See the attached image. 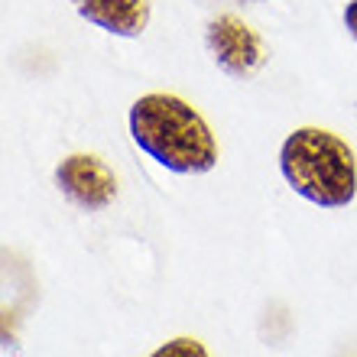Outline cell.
Instances as JSON below:
<instances>
[{
    "mask_svg": "<svg viewBox=\"0 0 357 357\" xmlns=\"http://www.w3.org/2000/svg\"><path fill=\"white\" fill-rule=\"evenodd\" d=\"M72 7L85 23L121 39H137L153 17L150 0H72Z\"/></svg>",
    "mask_w": 357,
    "mask_h": 357,
    "instance_id": "cell-5",
    "label": "cell"
},
{
    "mask_svg": "<svg viewBox=\"0 0 357 357\" xmlns=\"http://www.w3.org/2000/svg\"><path fill=\"white\" fill-rule=\"evenodd\" d=\"M250 3H266V0H250Z\"/></svg>",
    "mask_w": 357,
    "mask_h": 357,
    "instance_id": "cell-8",
    "label": "cell"
},
{
    "mask_svg": "<svg viewBox=\"0 0 357 357\" xmlns=\"http://www.w3.org/2000/svg\"><path fill=\"white\" fill-rule=\"evenodd\" d=\"M150 357H211V354H208V348L195 338H172V341H166L162 348L153 351Z\"/></svg>",
    "mask_w": 357,
    "mask_h": 357,
    "instance_id": "cell-6",
    "label": "cell"
},
{
    "mask_svg": "<svg viewBox=\"0 0 357 357\" xmlns=\"http://www.w3.org/2000/svg\"><path fill=\"white\" fill-rule=\"evenodd\" d=\"M205 49H208V56L215 59V66L225 75L237 78V82H247V78L260 75L264 66L270 62V49L260 39V33H254L234 13H218V17L208 20Z\"/></svg>",
    "mask_w": 357,
    "mask_h": 357,
    "instance_id": "cell-3",
    "label": "cell"
},
{
    "mask_svg": "<svg viewBox=\"0 0 357 357\" xmlns=\"http://www.w3.org/2000/svg\"><path fill=\"white\" fill-rule=\"evenodd\" d=\"M56 188L82 211H104L117 198V176L101 156L94 153H72L52 172Z\"/></svg>",
    "mask_w": 357,
    "mask_h": 357,
    "instance_id": "cell-4",
    "label": "cell"
},
{
    "mask_svg": "<svg viewBox=\"0 0 357 357\" xmlns=\"http://www.w3.org/2000/svg\"><path fill=\"white\" fill-rule=\"evenodd\" d=\"M133 143L176 176H205L218 166V140L208 121L176 94H143L127 114Z\"/></svg>",
    "mask_w": 357,
    "mask_h": 357,
    "instance_id": "cell-1",
    "label": "cell"
},
{
    "mask_svg": "<svg viewBox=\"0 0 357 357\" xmlns=\"http://www.w3.org/2000/svg\"><path fill=\"white\" fill-rule=\"evenodd\" d=\"M341 20H344V29L351 33V39L357 43V0H348V7H344Z\"/></svg>",
    "mask_w": 357,
    "mask_h": 357,
    "instance_id": "cell-7",
    "label": "cell"
},
{
    "mask_svg": "<svg viewBox=\"0 0 357 357\" xmlns=\"http://www.w3.org/2000/svg\"><path fill=\"white\" fill-rule=\"evenodd\" d=\"M280 172L296 195L319 208H348L357 198L354 150L321 127H299L282 140Z\"/></svg>",
    "mask_w": 357,
    "mask_h": 357,
    "instance_id": "cell-2",
    "label": "cell"
}]
</instances>
